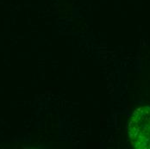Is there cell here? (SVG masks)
I'll list each match as a JSON object with an SVG mask.
<instances>
[{
	"label": "cell",
	"mask_w": 150,
	"mask_h": 149,
	"mask_svg": "<svg viewBox=\"0 0 150 149\" xmlns=\"http://www.w3.org/2000/svg\"><path fill=\"white\" fill-rule=\"evenodd\" d=\"M128 134L134 148L150 149V108L142 107L133 113L128 124Z\"/></svg>",
	"instance_id": "6da1fadb"
}]
</instances>
